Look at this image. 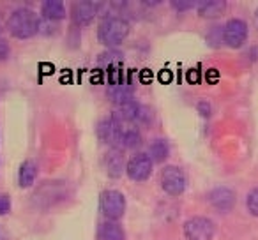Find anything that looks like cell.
Wrapping results in <instances>:
<instances>
[{
    "mask_svg": "<svg viewBox=\"0 0 258 240\" xmlns=\"http://www.w3.org/2000/svg\"><path fill=\"white\" fill-rule=\"evenodd\" d=\"M8 29L16 39H30L41 30V18L29 8H18L11 13Z\"/></svg>",
    "mask_w": 258,
    "mask_h": 240,
    "instance_id": "6da1fadb",
    "label": "cell"
},
{
    "mask_svg": "<svg viewBox=\"0 0 258 240\" xmlns=\"http://www.w3.org/2000/svg\"><path fill=\"white\" fill-rule=\"evenodd\" d=\"M129 30H131V27H129L127 20L120 18V16H108L97 27V37L104 46L113 50L127 39Z\"/></svg>",
    "mask_w": 258,
    "mask_h": 240,
    "instance_id": "7a4b0ae2",
    "label": "cell"
},
{
    "mask_svg": "<svg viewBox=\"0 0 258 240\" xmlns=\"http://www.w3.org/2000/svg\"><path fill=\"white\" fill-rule=\"evenodd\" d=\"M99 207L108 221L117 222L125 214V196L120 191H115V189L103 191L99 196Z\"/></svg>",
    "mask_w": 258,
    "mask_h": 240,
    "instance_id": "3957f363",
    "label": "cell"
},
{
    "mask_svg": "<svg viewBox=\"0 0 258 240\" xmlns=\"http://www.w3.org/2000/svg\"><path fill=\"white\" fill-rule=\"evenodd\" d=\"M115 118H118L122 124L133 126V124H147L152 118L151 110L147 106H144L142 103H138L137 99L129 101V103L122 104L115 110L113 113Z\"/></svg>",
    "mask_w": 258,
    "mask_h": 240,
    "instance_id": "277c9868",
    "label": "cell"
},
{
    "mask_svg": "<svg viewBox=\"0 0 258 240\" xmlns=\"http://www.w3.org/2000/svg\"><path fill=\"white\" fill-rule=\"evenodd\" d=\"M216 235V224L205 215H195L184 222V236L187 240H212Z\"/></svg>",
    "mask_w": 258,
    "mask_h": 240,
    "instance_id": "5b68a950",
    "label": "cell"
},
{
    "mask_svg": "<svg viewBox=\"0 0 258 240\" xmlns=\"http://www.w3.org/2000/svg\"><path fill=\"white\" fill-rule=\"evenodd\" d=\"M159 184H161V189L165 191L170 196H180V194L186 191V175L179 166H165L161 170V175H159Z\"/></svg>",
    "mask_w": 258,
    "mask_h": 240,
    "instance_id": "8992f818",
    "label": "cell"
},
{
    "mask_svg": "<svg viewBox=\"0 0 258 240\" xmlns=\"http://www.w3.org/2000/svg\"><path fill=\"white\" fill-rule=\"evenodd\" d=\"M152 168H154V163L149 157V154L138 152V154L129 157L127 165H125V173L135 182H145L147 179H151Z\"/></svg>",
    "mask_w": 258,
    "mask_h": 240,
    "instance_id": "52a82bcc",
    "label": "cell"
},
{
    "mask_svg": "<svg viewBox=\"0 0 258 240\" xmlns=\"http://www.w3.org/2000/svg\"><path fill=\"white\" fill-rule=\"evenodd\" d=\"M249 29L247 23L240 18H232L223 27V43L228 48H240L247 41Z\"/></svg>",
    "mask_w": 258,
    "mask_h": 240,
    "instance_id": "ba28073f",
    "label": "cell"
},
{
    "mask_svg": "<svg viewBox=\"0 0 258 240\" xmlns=\"http://www.w3.org/2000/svg\"><path fill=\"white\" fill-rule=\"evenodd\" d=\"M125 124H122L118 118H115L113 115L110 117L103 118L96 127V133H97V138H99L103 143L110 145L111 148L113 147H118V140H120V134H122V129H124Z\"/></svg>",
    "mask_w": 258,
    "mask_h": 240,
    "instance_id": "9c48e42d",
    "label": "cell"
},
{
    "mask_svg": "<svg viewBox=\"0 0 258 240\" xmlns=\"http://www.w3.org/2000/svg\"><path fill=\"white\" fill-rule=\"evenodd\" d=\"M207 200L214 210L226 214V212L233 210V207H235L237 194H235V191L228 186H216L214 189H211Z\"/></svg>",
    "mask_w": 258,
    "mask_h": 240,
    "instance_id": "30bf717a",
    "label": "cell"
},
{
    "mask_svg": "<svg viewBox=\"0 0 258 240\" xmlns=\"http://www.w3.org/2000/svg\"><path fill=\"white\" fill-rule=\"evenodd\" d=\"M101 6L97 2H76L75 6L71 8V18L73 23L78 27H87L94 22V18L99 13Z\"/></svg>",
    "mask_w": 258,
    "mask_h": 240,
    "instance_id": "8fae6325",
    "label": "cell"
},
{
    "mask_svg": "<svg viewBox=\"0 0 258 240\" xmlns=\"http://www.w3.org/2000/svg\"><path fill=\"white\" fill-rule=\"evenodd\" d=\"M125 155L122 148H110V150L104 154V170H106L108 177L110 179H118L122 177V173L125 172Z\"/></svg>",
    "mask_w": 258,
    "mask_h": 240,
    "instance_id": "7c38bea8",
    "label": "cell"
},
{
    "mask_svg": "<svg viewBox=\"0 0 258 240\" xmlns=\"http://www.w3.org/2000/svg\"><path fill=\"white\" fill-rule=\"evenodd\" d=\"M108 99L111 101L117 106L129 103V101L135 99V89L127 83H113V85L108 89Z\"/></svg>",
    "mask_w": 258,
    "mask_h": 240,
    "instance_id": "4fadbf2b",
    "label": "cell"
},
{
    "mask_svg": "<svg viewBox=\"0 0 258 240\" xmlns=\"http://www.w3.org/2000/svg\"><path fill=\"white\" fill-rule=\"evenodd\" d=\"M197 9L200 18H218L225 13L226 2L225 0H205V2H198Z\"/></svg>",
    "mask_w": 258,
    "mask_h": 240,
    "instance_id": "5bb4252c",
    "label": "cell"
},
{
    "mask_svg": "<svg viewBox=\"0 0 258 240\" xmlns=\"http://www.w3.org/2000/svg\"><path fill=\"white\" fill-rule=\"evenodd\" d=\"M142 145V134L140 131L135 126H127L125 124L124 129H122L120 140H118V147L122 150H127V148H138Z\"/></svg>",
    "mask_w": 258,
    "mask_h": 240,
    "instance_id": "9a60e30c",
    "label": "cell"
},
{
    "mask_svg": "<svg viewBox=\"0 0 258 240\" xmlns=\"http://www.w3.org/2000/svg\"><path fill=\"white\" fill-rule=\"evenodd\" d=\"M41 15L48 20V22H60L66 18V6L60 0H46L41 6Z\"/></svg>",
    "mask_w": 258,
    "mask_h": 240,
    "instance_id": "2e32d148",
    "label": "cell"
},
{
    "mask_svg": "<svg viewBox=\"0 0 258 240\" xmlns=\"http://www.w3.org/2000/svg\"><path fill=\"white\" fill-rule=\"evenodd\" d=\"M97 236H99V240H125L124 229L115 221L101 222L99 229H97Z\"/></svg>",
    "mask_w": 258,
    "mask_h": 240,
    "instance_id": "e0dca14e",
    "label": "cell"
},
{
    "mask_svg": "<svg viewBox=\"0 0 258 240\" xmlns=\"http://www.w3.org/2000/svg\"><path fill=\"white\" fill-rule=\"evenodd\" d=\"M37 179V166L36 163L32 161H25L22 166H20V173H18V182H20V187H30L34 186Z\"/></svg>",
    "mask_w": 258,
    "mask_h": 240,
    "instance_id": "ac0fdd59",
    "label": "cell"
},
{
    "mask_svg": "<svg viewBox=\"0 0 258 240\" xmlns=\"http://www.w3.org/2000/svg\"><path fill=\"white\" fill-rule=\"evenodd\" d=\"M170 155V145L165 140H154L149 147V157L152 163H163Z\"/></svg>",
    "mask_w": 258,
    "mask_h": 240,
    "instance_id": "d6986e66",
    "label": "cell"
},
{
    "mask_svg": "<svg viewBox=\"0 0 258 240\" xmlns=\"http://www.w3.org/2000/svg\"><path fill=\"white\" fill-rule=\"evenodd\" d=\"M246 207L247 210H249L251 215H254V217H258V186L253 187V189L247 193L246 196Z\"/></svg>",
    "mask_w": 258,
    "mask_h": 240,
    "instance_id": "ffe728a7",
    "label": "cell"
},
{
    "mask_svg": "<svg viewBox=\"0 0 258 240\" xmlns=\"http://www.w3.org/2000/svg\"><path fill=\"white\" fill-rule=\"evenodd\" d=\"M207 43L212 48H218L223 44V27H211L207 32Z\"/></svg>",
    "mask_w": 258,
    "mask_h": 240,
    "instance_id": "44dd1931",
    "label": "cell"
},
{
    "mask_svg": "<svg viewBox=\"0 0 258 240\" xmlns=\"http://www.w3.org/2000/svg\"><path fill=\"white\" fill-rule=\"evenodd\" d=\"M99 60L103 62V64H117V62H120L122 60V53L120 51H117V50H110V51H106V53H103L99 57Z\"/></svg>",
    "mask_w": 258,
    "mask_h": 240,
    "instance_id": "7402d4cb",
    "label": "cell"
},
{
    "mask_svg": "<svg viewBox=\"0 0 258 240\" xmlns=\"http://www.w3.org/2000/svg\"><path fill=\"white\" fill-rule=\"evenodd\" d=\"M198 2H193V0H173L172 8L175 11H189V9L197 8Z\"/></svg>",
    "mask_w": 258,
    "mask_h": 240,
    "instance_id": "603a6c76",
    "label": "cell"
},
{
    "mask_svg": "<svg viewBox=\"0 0 258 240\" xmlns=\"http://www.w3.org/2000/svg\"><path fill=\"white\" fill-rule=\"evenodd\" d=\"M11 210V198L6 194H0V215L8 214Z\"/></svg>",
    "mask_w": 258,
    "mask_h": 240,
    "instance_id": "cb8c5ba5",
    "label": "cell"
},
{
    "mask_svg": "<svg viewBox=\"0 0 258 240\" xmlns=\"http://www.w3.org/2000/svg\"><path fill=\"white\" fill-rule=\"evenodd\" d=\"M9 44L8 41L4 39V37H0V60H6V58L9 57Z\"/></svg>",
    "mask_w": 258,
    "mask_h": 240,
    "instance_id": "d4e9b609",
    "label": "cell"
},
{
    "mask_svg": "<svg viewBox=\"0 0 258 240\" xmlns=\"http://www.w3.org/2000/svg\"><path fill=\"white\" fill-rule=\"evenodd\" d=\"M198 111H200L204 117H209V115H211V106H209L207 101H200V103H198Z\"/></svg>",
    "mask_w": 258,
    "mask_h": 240,
    "instance_id": "484cf974",
    "label": "cell"
},
{
    "mask_svg": "<svg viewBox=\"0 0 258 240\" xmlns=\"http://www.w3.org/2000/svg\"><path fill=\"white\" fill-rule=\"evenodd\" d=\"M253 20H254V27H256V30H258V9H256V11H254Z\"/></svg>",
    "mask_w": 258,
    "mask_h": 240,
    "instance_id": "4316f807",
    "label": "cell"
},
{
    "mask_svg": "<svg viewBox=\"0 0 258 240\" xmlns=\"http://www.w3.org/2000/svg\"><path fill=\"white\" fill-rule=\"evenodd\" d=\"M0 32H2V22H0Z\"/></svg>",
    "mask_w": 258,
    "mask_h": 240,
    "instance_id": "83f0119b",
    "label": "cell"
}]
</instances>
